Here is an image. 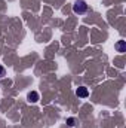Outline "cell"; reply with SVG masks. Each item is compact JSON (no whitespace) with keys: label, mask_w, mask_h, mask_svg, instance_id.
<instances>
[{"label":"cell","mask_w":126,"mask_h":128,"mask_svg":"<svg viewBox=\"0 0 126 128\" xmlns=\"http://www.w3.org/2000/svg\"><path fill=\"white\" fill-rule=\"evenodd\" d=\"M86 10H88V4H86L85 0H77V2H74V4H73V12H74V14L83 15Z\"/></svg>","instance_id":"obj_1"},{"label":"cell","mask_w":126,"mask_h":128,"mask_svg":"<svg viewBox=\"0 0 126 128\" xmlns=\"http://www.w3.org/2000/svg\"><path fill=\"white\" fill-rule=\"evenodd\" d=\"M76 94H77L79 98H86V97L89 96V91H88L86 86H79V88L76 90Z\"/></svg>","instance_id":"obj_2"},{"label":"cell","mask_w":126,"mask_h":128,"mask_svg":"<svg viewBox=\"0 0 126 128\" xmlns=\"http://www.w3.org/2000/svg\"><path fill=\"white\" fill-rule=\"evenodd\" d=\"M114 48L117 49V52H126V42L125 40H119V42L114 45Z\"/></svg>","instance_id":"obj_3"},{"label":"cell","mask_w":126,"mask_h":128,"mask_svg":"<svg viewBox=\"0 0 126 128\" xmlns=\"http://www.w3.org/2000/svg\"><path fill=\"white\" fill-rule=\"evenodd\" d=\"M27 98H28V101H30V103H37V101H39V92L31 91V92H28Z\"/></svg>","instance_id":"obj_4"},{"label":"cell","mask_w":126,"mask_h":128,"mask_svg":"<svg viewBox=\"0 0 126 128\" xmlns=\"http://www.w3.org/2000/svg\"><path fill=\"white\" fill-rule=\"evenodd\" d=\"M67 124H68V127H74V124H76L74 118H68V119H67Z\"/></svg>","instance_id":"obj_5"},{"label":"cell","mask_w":126,"mask_h":128,"mask_svg":"<svg viewBox=\"0 0 126 128\" xmlns=\"http://www.w3.org/2000/svg\"><path fill=\"white\" fill-rule=\"evenodd\" d=\"M3 76H4V67L0 66V78H3Z\"/></svg>","instance_id":"obj_6"}]
</instances>
